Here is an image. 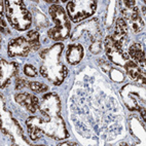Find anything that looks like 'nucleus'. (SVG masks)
I'll return each instance as SVG.
<instances>
[{"mask_svg": "<svg viewBox=\"0 0 146 146\" xmlns=\"http://www.w3.org/2000/svg\"><path fill=\"white\" fill-rule=\"evenodd\" d=\"M4 3H5L6 16L13 28H16L19 31H24L31 26V13L27 11L22 1L8 0Z\"/></svg>", "mask_w": 146, "mask_h": 146, "instance_id": "obj_1", "label": "nucleus"}, {"mask_svg": "<svg viewBox=\"0 0 146 146\" xmlns=\"http://www.w3.org/2000/svg\"><path fill=\"white\" fill-rule=\"evenodd\" d=\"M50 13L56 26L48 31V36L54 40L67 38L70 33V23L64 9L59 5H52L50 8Z\"/></svg>", "mask_w": 146, "mask_h": 146, "instance_id": "obj_2", "label": "nucleus"}, {"mask_svg": "<svg viewBox=\"0 0 146 146\" xmlns=\"http://www.w3.org/2000/svg\"><path fill=\"white\" fill-rule=\"evenodd\" d=\"M97 4L92 0H74L67 4L68 16L71 21L80 22L84 19L91 17L95 13Z\"/></svg>", "mask_w": 146, "mask_h": 146, "instance_id": "obj_3", "label": "nucleus"}, {"mask_svg": "<svg viewBox=\"0 0 146 146\" xmlns=\"http://www.w3.org/2000/svg\"><path fill=\"white\" fill-rule=\"evenodd\" d=\"M105 44V50H106V54L108 57L110 58V60H112L114 64L116 65H123L125 62V64L129 62V56L123 52V47L116 44V42L113 40L111 36L106 37V39L104 41Z\"/></svg>", "mask_w": 146, "mask_h": 146, "instance_id": "obj_4", "label": "nucleus"}, {"mask_svg": "<svg viewBox=\"0 0 146 146\" xmlns=\"http://www.w3.org/2000/svg\"><path fill=\"white\" fill-rule=\"evenodd\" d=\"M31 50V46L25 37L11 40L8 44V55L11 57H26Z\"/></svg>", "mask_w": 146, "mask_h": 146, "instance_id": "obj_5", "label": "nucleus"}, {"mask_svg": "<svg viewBox=\"0 0 146 146\" xmlns=\"http://www.w3.org/2000/svg\"><path fill=\"white\" fill-rule=\"evenodd\" d=\"M16 101L18 103L25 106L30 112L34 113L36 111L37 107L39 106V101L35 96H32L30 94H19L16 96Z\"/></svg>", "mask_w": 146, "mask_h": 146, "instance_id": "obj_6", "label": "nucleus"}, {"mask_svg": "<svg viewBox=\"0 0 146 146\" xmlns=\"http://www.w3.org/2000/svg\"><path fill=\"white\" fill-rule=\"evenodd\" d=\"M127 33H128V25L125 23V19H118L115 25V33L111 37L116 42V44L123 47V39L125 37Z\"/></svg>", "mask_w": 146, "mask_h": 146, "instance_id": "obj_7", "label": "nucleus"}, {"mask_svg": "<svg viewBox=\"0 0 146 146\" xmlns=\"http://www.w3.org/2000/svg\"><path fill=\"white\" fill-rule=\"evenodd\" d=\"M130 56L131 59L135 62L137 65H141L142 67L145 66V54H144L143 47L140 43H134L130 47Z\"/></svg>", "mask_w": 146, "mask_h": 146, "instance_id": "obj_8", "label": "nucleus"}, {"mask_svg": "<svg viewBox=\"0 0 146 146\" xmlns=\"http://www.w3.org/2000/svg\"><path fill=\"white\" fill-rule=\"evenodd\" d=\"M84 56V50L82 46L79 44L77 45H70L67 50V60L70 64H77L81 61Z\"/></svg>", "mask_w": 146, "mask_h": 146, "instance_id": "obj_9", "label": "nucleus"}, {"mask_svg": "<svg viewBox=\"0 0 146 146\" xmlns=\"http://www.w3.org/2000/svg\"><path fill=\"white\" fill-rule=\"evenodd\" d=\"M25 38L27 39V41L29 42V44L31 46L32 50H38L40 47V41H39V33L36 31H31L27 33V35L25 36Z\"/></svg>", "mask_w": 146, "mask_h": 146, "instance_id": "obj_10", "label": "nucleus"}, {"mask_svg": "<svg viewBox=\"0 0 146 146\" xmlns=\"http://www.w3.org/2000/svg\"><path fill=\"white\" fill-rule=\"evenodd\" d=\"M125 66L127 73L129 74V76H130L131 78H133V79L138 78V76L140 75V73H141V69L135 62L129 61Z\"/></svg>", "mask_w": 146, "mask_h": 146, "instance_id": "obj_11", "label": "nucleus"}, {"mask_svg": "<svg viewBox=\"0 0 146 146\" xmlns=\"http://www.w3.org/2000/svg\"><path fill=\"white\" fill-rule=\"evenodd\" d=\"M131 23V27H132V30H133L135 33H138L140 32L142 29L144 28V22L142 21L140 16H137L136 18H134L133 20L129 21Z\"/></svg>", "mask_w": 146, "mask_h": 146, "instance_id": "obj_12", "label": "nucleus"}, {"mask_svg": "<svg viewBox=\"0 0 146 146\" xmlns=\"http://www.w3.org/2000/svg\"><path fill=\"white\" fill-rule=\"evenodd\" d=\"M28 86L35 93H43V92L47 91L48 90V86L44 84H41V82H37V81H31L29 82Z\"/></svg>", "mask_w": 146, "mask_h": 146, "instance_id": "obj_13", "label": "nucleus"}, {"mask_svg": "<svg viewBox=\"0 0 146 146\" xmlns=\"http://www.w3.org/2000/svg\"><path fill=\"white\" fill-rule=\"evenodd\" d=\"M24 72H25L26 75L31 76V77H34V76L37 75V71H36V69H35V67H33V66L30 65V64H27V65L25 66Z\"/></svg>", "mask_w": 146, "mask_h": 146, "instance_id": "obj_14", "label": "nucleus"}, {"mask_svg": "<svg viewBox=\"0 0 146 146\" xmlns=\"http://www.w3.org/2000/svg\"><path fill=\"white\" fill-rule=\"evenodd\" d=\"M28 86V82H27L25 79H18V80L16 81V89L17 90H21L23 89L24 86Z\"/></svg>", "mask_w": 146, "mask_h": 146, "instance_id": "obj_15", "label": "nucleus"}, {"mask_svg": "<svg viewBox=\"0 0 146 146\" xmlns=\"http://www.w3.org/2000/svg\"><path fill=\"white\" fill-rule=\"evenodd\" d=\"M1 30H2V32H4V33H9V30H8L7 27H6V24H5V22H4V20H3L2 17H1Z\"/></svg>", "mask_w": 146, "mask_h": 146, "instance_id": "obj_16", "label": "nucleus"}, {"mask_svg": "<svg viewBox=\"0 0 146 146\" xmlns=\"http://www.w3.org/2000/svg\"><path fill=\"white\" fill-rule=\"evenodd\" d=\"M60 145H76V143H72V142H65V143H62Z\"/></svg>", "mask_w": 146, "mask_h": 146, "instance_id": "obj_17", "label": "nucleus"}, {"mask_svg": "<svg viewBox=\"0 0 146 146\" xmlns=\"http://www.w3.org/2000/svg\"><path fill=\"white\" fill-rule=\"evenodd\" d=\"M141 115H142V117H143V119L145 120V110H144V109L141 110Z\"/></svg>", "mask_w": 146, "mask_h": 146, "instance_id": "obj_18", "label": "nucleus"}]
</instances>
